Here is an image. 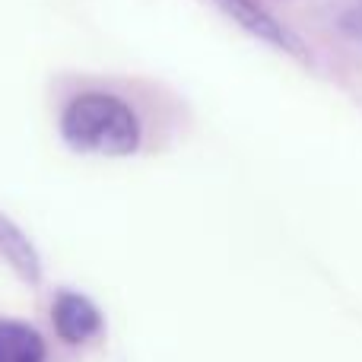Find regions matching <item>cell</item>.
I'll return each instance as SVG.
<instances>
[{
	"instance_id": "5",
	"label": "cell",
	"mask_w": 362,
	"mask_h": 362,
	"mask_svg": "<svg viewBox=\"0 0 362 362\" xmlns=\"http://www.w3.org/2000/svg\"><path fill=\"white\" fill-rule=\"evenodd\" d=\"M0 255L25 276V280H38V255L29 245V238L16 229L6 216H0Z\"/></svg>"
},
{
	"instance_id": "2",
	"label": "cell",
	"mask_w": 362,
	"mask_h": 362,
	"mask_svg": "<svg viewBox=\"0 0 362 362\" xmlns=\"http://www.w3.org/2000/svg\"><path fill=\"white\" fill-rule=\"evenodd\" d=\"M216 6L232 19V23H238L245 32L257 35L261 42H270L283 51H299V38H296L274 13L264 10L257 0H216Z\"/></svg>"
},
{
	"instance_id": "4",
	"label": "cell",
	"mask_w": 362,
	"mask_h": 362,
	"mask_svg": "<svg viewBox=\"0 0 362 362\" xmlns=\"http://www.w3.org/2000/svg\"><path fill=\"white\" fill-rule=\"evenodd\" d=\"M0 362H45V344L29 325L0 321Z\"/></svg>"
},
{
	"instance_id": "3",
	"label": "cell",
	"mask_w": 362,
	"mask_h": 362,
	"mask_svg": "<svg viewBox=\"0 0 362 362\" xmlns=\"http://www.w3.org/2000/svg\"><path fill=\"white\" fill-rule=\"evenodd\" d=\"M54 327L67 344H83L102 327L99 308L76 293H64L54 302Z\"/></svg>"
},
{
	"instance_id": "1",
	"label": "cell",
	"mask_w": 362,
	"mask_h": 362,
	"mask_svg": "<svg viewBox=\"0 0 362 362\" xmlns=\"http://www.w3.org/2000/svg\"><path fill=\"white\" fill-rule=\"evenodd\" d=\"M61 134L70 146L99 156H131L140 146V121L127 102L108 93H83L64 108Z\"/></svg>"
}]
</instances>
